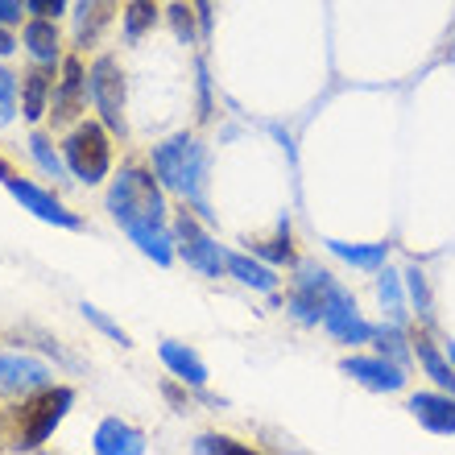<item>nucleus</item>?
I'll return each instance as SVG.
<instances>
[{"mask_svg": "<svg viewBox=\"0 0 455 455\" xmlns=\"http://www.w3.org/2000/svg\"><path fill=\"white\" fill-rule=\"evenodd\" d=\"M87 92H92V104H96L100 120H104L112 132L124 137V71H120V62L112 59V54L92 62Z\"/></svg>", "mask_w": 455, "mask_h": 455, "instance_id": "5", "label": "nucleus"}, {"mask_svg": "<svg viewBox=\"0 0 455 455\" xmlns=\"http://www.w3.org/2000/svg\"><path fill=\"white\" fill-rule=\"evenodd\" d=\"M50 369L34 356H0V389H46Z\"/></svg>", "mask_w": 455, "mask_h": 455, "instance_id": "15", "label": "nucleus"}, {"mask_svg": "<svg viewBox=\"0 0 455 455\" xmlns=\"http://www.w3.org/2000/svg\"><path fill=\"white\" fill-rule=\"evenodd\" d=\"M112 17H116V0H75V12H71L75 42H79V46H92L112 25Z\"/></svg>", "mask_w": 455, "mask_h": 455, "instance_id": "13", "label": "nucleus"}, {"mask_svg": "<svg viewBox=\"0 0 455 455\" xmlns=\"http://www.w3.org/2000/svg\"><path fill=\"white\" fill-rule=\"evenodd\" d=\"M174 244H179V257L191 265L195 274L204 277H220L228 269V252L220 249L216 240L204 232V224L191 216V212H182L179 224H174Z\"/></svg>", "mask_w": 455, "mask_h": 455, "instance_id": "7", "label": "nucleus"}, {"mask_svg": "<svg viewBox=\"0 0 455 455\" xmlns=\"http://www.w3.org/2000/svg\"><path fill=\"white\" fill-rule=\"evenodd\" d=\"M12 50H17V37H12L9 29L0 25V59H4V54H12Z\"/></svg>", "mask_w": 455, "mask_h": 455, "instance_id": "35", "label": "nucleus"}, {"mask_svg": "<svg viewBox=\"0 0 455 455\" xmlns=\"http://www.w3.org/2000/svg\"><path fill=\"white\" fill-rule=\"evenodd\" d=\"M17 92H21L17 75L0 67V124H9L12 112H17Z\"/></svg>", "mask_w": 455, "mask_h": 455, "instance_id": "30", "label": "nucleus"}, {"mask_svg": "<svg viewBox=\"0 0 455 455\" xmlns=\"http://www.w3.org/2000/svg\"><path fill=\"white\" fill-rule=\"evenodd\" d=\"M166 17H170V29H174V37L191 46V42H195V17H199V12H195V4H170Z\"/></svg>", "mask_w": 455, "mask_h": 455, "instance_id": "28", "label": "nucleus"}, {"mask_svg": "<svg viewBox=\"0 0 455 455\" xmlns=\"http://www.w3.org/2000/svg\"><path fill=\"white\" fill-rule=\"evenodd\" d=\"M410 344H414V356H419L422 372H427V377H431L443 394H455V364H451V356H447V347L439 352V347H435L427 336H414Z\"/></svg>", "mask_w": 455, "mask_h": 455, "instance_id": "17", "label": "nucleus"}, {"mask_svg": "<svg viewBox=\"0 0 455 455\" xmlns=\"http://www.w3.org/2000/svg\"><path fill=\"white\" fill-rule=\"evenodd\" d=\"M25 50L34 54L42 67L46 62H59V25H54V17H34V21L25 25V34H21Z\"/></svg>", "mask_w": 455, "mask_h": 455, "instance_id": "18", "label": "nucleus"}, {"mask_svg": "<svg viewBox=\"0 0 455 455\" xmlns=\"http://www.w3.org/2000/svg\"><path fill=\"white\" fill-rule=\"evenodd\" d=\"M108 212L124 236L145 252L154 257L157 265H170L174 261V236H170V224H166V199H162V187L149 170L141 166H124L112 179V191H108Z\"/></svg>", "mask_w": 455, "mask_h": 455, "instance_id": "1", "label": "nucleus"}, {"mask_svg": "<svg viewBox=\"0 0 455 455\" xmlns=\"http://www.w3.org/2000/svg\"><path fill=\"white\" fill-rule=\"evenodd\" d=\"M92 447H96V455H145V435L120 419H104L96 427Z\"/></svg>", "mask_w": 455, "mask_h": 455, "instance_id": "14", "label": "nucleus"}, {"mask_svg": "<svg viewBox=\"0 0 455 455\" xmlns=\"http://www.w3.org/2000/svg\"><path fill=\"white\" fill-rule=\"evenodd\" d=\"M4 187H9L12 199H17L25 212H34L37 220H46V224H54V228H84V220L75 216V212H67L54 195L42 191V187H34V182H25V179L12 174V179H4Z\"/></svg>", "mask_w": 455, "mask_h": 455, "instance_id": "10", "label": "nucleus"}, {"mask_svg": "<svg viewBox=\"0 0 455 455\" xmlns=\"http://www.w3.org/2000/svg\"><path fill=\"white\" fill-rule=\"evenodd\" d=\"M50 112V75L37 71L21 75V116L25 120H42Z\"/></svg>", "mask_w": 455, "mask_h": 455, "instance_id": "22", "label": "nucleus"}, {"mask_svg": "<svg viewBox=\"0 0 455 455\" xmlns=\"http://www.w3.org/2000/svg\"><path fill=\"white\" fill-rule=\"evenodd\" d=\"M87 75H84V62L79 59H62V84L54 92V120H71L84 112L87 104Z\"/></svg>", "mask_w": 455, "mask_h": 455, "instance_id": "12", "label": "nucleus"}, {"mask_svg": "<svg viewBox=\"0 0 455 455\" xmlns=\"http://www.w3.org/2000/svg\"><path fill=\"white\" fill-rule=\"evenodd\" d=\"M25 9L34 12V17H59L67 9V0H25Z\"/></svg>", "mask_w": 455, "mask_h": 455, "instance_id": "32", "label": "nucleus"}, {"mask_svg": "<svg viewBox=\"0 0 455 455\" xmlns=\"http://www.w3.org/2000/svg\"><path fill=\"white\" fill-rule=\"evenodd\" d=\"M157 356H162V364H166L179 381H187V385H204L207 381V364L199 360V352H195V347L166 339V344L157 347Z\"/></svg>", "mask_w": 455, "mask_h": 455, "instance_id": "16", "label": "nucleus"}, {"mask_svg": "<svg viewBox=\"0 0 455 455\" xmlns=\"http://www.w3.org/2000/svg\"><path fill=\"white\" fill-rule=\"evenodd\" d=\"M195 12H199V25H204V34L212 29V4L207 0H195Z\"/></svg>", "mask_w": 455, "mask_h": 455, "instance_id": "34", "label": "nucleus"}, {"mask_svg": "<svg viewBox=\"0 0 455 455\" xmlns=\"http://www.w3.org/2000/svg\"><path fill=\"white\" fill-rule=\"evenodd\" d=\"M339 369L364 389H372V394H397L406 385V364H397V360L381 356V352L377 356H347Z\"/></svg>", "mask_w": 455, "mask_h": 455, "instance_id": "9", "label": "nucleus"}, {"mask_svg": "<svg viewBox=\"0 0 455 455\" xmlns=\"http://www.w3.org/2000/svg\"><path fill=\"white\" fill-rule=\"evenodd\" d=\"M228 274L236 277L240 286H252V290H269L277 286V274L269 269V265H261V261H252L249 252H228Z\"/></svg>", "mask_w": 455, "mask_h": 455, "instance_id": "21", "label": "nucleus"}, {"mask_svg": "<svg viewBox=\"0 0 455 455\" xmlns=\"http://www.w3.org/2000/svg\"><path fill=\"white\" fill-rule=\"evenodd\" d=\"M406 290L410 299H414V307H419L422 319H431V290H427V277H422V269H406Z\"/></svg>", "mask_w": 455, "mask_h": 455, "instance_id": "31", "label": "nucleus"}, {"mask_svg": "<svg viewBox=\"0 0 455 455\" xmlns=\"http://www.w3.org/2000/svg\"><path fill=\"white\" fill-rule=\"evenodd\" d=\"M406 410L431 435H455V394H443V389L439 394H414Z\"/></svg>", "mask_w": 455, "mask_h": 455, "instance_id": "11", "label": "nucleus"}, {"mask_svg": "<svg viewBox=\"0 0 455 455\" xmlns=\"http://www.w3.org/2000/svg\"><path fill=\"white\" fill-rule=\"evenodd\" d=\"M154 25H157V4L154 0H132L129 9H124V37H129V42H141Z\"/></svg>", "mask_w": 455, "mask_h": 455, "instance_id": "24", "label": "nucleus"}, {"mask_svg": "<svg viewBox=\"0 0 455 455\" xmlns=\"http://www.w3.org/2000/svg\"><path fill=\"white\" fill-rule=\"evenodd\" d=\"M71 406H75V389H67V385L42 389V394L17 414V451H34V447L46 443L50 435H54V427L67 419Z\"/></svg>", "mask_w": 455, "mask_h": 455, "instance_id": "4", "label": "nucleus"}, {"mask_svg": "<svg viewBox=\"0 0 455 455\" xmlns=\"http://www.w3.org/2000/svg\"><path fill=\"white\" fill-rule=\"evenodd\" d=\"M29 154H34V162L42 166V174H50V179H62V154H54V145H50L46 132H34L29 137Z\"/></svg>", "mask_w": 455, "mask_h": 455, "instance_id": "26", "label": "nucleus"}, {"mask_svg": "<svg viewBox=\"0 0 455 455\" xmlns=\"http://www.w3.org/2000/svg\"><path fill=\"white\" fill-rule=\"evenodd\" d=\"M323 331L336 339V344L356 347V344H369L377 327L364 323L360 311H356V299H352L344 286H336L331 290V299H327V311H323Z\"/></svg>", "mask_w": 455, "mask_h": 455, "instance_id": "8", "label": "nucleus"}, {"mask_svg": "<svg viewBox=\"0 0 455 455\" xmlns=\"http://www.w3.org/2000/svg\"><path fill=\"white\" fill-rule=\"evenodd\" d=\"M377 299H381L389 323H406V277L389 269V265L377 269Z\"/></svg>", "mask_w": 455, "mask_h": 455, "instance_id": "19", "label": "nucleus"}, {"mask_svg": "<svg viewBox=\"0 0 455 455\" xmlns=\"http://www.w3.org/2000/svg\"><path fill=\"white\" fill-rule=\"evenodd\" d=\"M339 282L327 269L319 265H302L299 277H294V286H290V299H286V311L307 327H319L323 323V311H327V299H331V290Z\"/></svg>", "mask_w": 455, "mask_h": 455, "instance_id": "6", "label": "nucleus"}, {"mask_svg": "<svg viewBox=\"0 0 455 455\" xmlns=\"http://www.w3.org/2000/svg\"><path fill=\"white\" fill-rule=\"evenodd\" d=\"M372 344H377V352H381V356L397 360V364H406V356L414 352V344L406 339L402 323H381L377 331H372Z\"/></svg>", "mask_w": 455, "mask_h": 455, "instance_id": "23", "label": "nucleus"}, {"mask_svg": "<svg viewBox=\"0 0 455 455\" xmlns=\"http://www.w3.org/2000/svg\"><path fill=\"white\" fill-rule=\"evenodd\" d=\"M252 252H257L261 261H269V265H290V261H294V249H290V220H282V236L257 240V244H252Z\"/></svg>", "mask_w": 455, "mask_h": 455, "instance_id": "25", "label": "nucleus"}, {"mask_svg": "<svg viewBox=\"0 0 455 455\" xmlns=\"http://www.w3.org/2000/svg\"><path fill=\"white\" fill-rule=\"evenodd\" d=\"M327 249L336 252L339 261H347L352 269H381L389 261V244L377 240V244H347V240H323Z\"/></svg>", "mask_w": 455, "mask_h": 455, "instance_id": "20", "label": "nucleus"}, {"mask_svg": "<svg viewBox=\"0 0 455 455\" xmlns=\"http://www.w3.org/2000/svg\"><path fill=\"white\" fill-rule=\"evenodd\" d=\"M62 162H67V170H71L79 182H87V187L104 182V179H108V170H112L108 129H104V124H96V120L75 124L71 137L62 141Z\"/></svg>", "mask_w": 455, "mask_h": 455, "instance_id": "3", "label": "nucleus"}, {"mask_svg": "<svg viewBox=\"0 0 455 455\" xmlns=\"http://www.w3.org/2000/svg\"><path fill=\"white\" fill-rule=\"evenodd\" d=\"M21 21V0H0V25Z\"/></svg>", "mask_w": 455, "mask_h": 455, "instance_id": "33", "label": "nucleus"}, {"mask_svg": "<svg viewBox=\"0 0 455 455\" xmlns=\"http://www.w3.org/2000/svg\"><path fill=\"white\" fill-rule=\"evenodd\" d=\"M79 311H84V319H87V323H96L100 331H104V336H112L120 347H132L129 331H124V327H120V323H112V319H108V315H104V311H100V307H92V302H84Z\"/></svg>", "mask_w": 455, "mask_h": 455, "instance_id": "29", "label": "nucleus"}, {"mask_svg": "<svg viewBox=\"0 0 455 455\" xmlns=\"http://www.w3.org/2000/svg\"><path fill=\"white\" fill-rule=\"evenodd\" d=\"M447 356H451V364H455V344H447Z\"/></svg>", "mask_w": 455, "mask_h": 455, "instance_id": "36", "label": "nucleus"}, {"mask_svg": "<svg viewBox=\"0 0 455 455\" xmlns=\"http://www.w3.org/2000/svg\"><path fill=\"white\" fill-rule=\"evenodd\" d=\"M154 174L166 191L182 195L187 204L199 212L204 220H216L212 204H207V149L199 145V137L179 132L154 149Z\"/></svg>", "mask_w": 455, "mask_h": 455, "instance_id": "2", "label": "nucleus"}, {"mask_svg": "<svg viewBox=\"0 0 455 455\" xmlns=\"http://www.w3.org/2000/svg\"><path fill=\"white\" fill-rule=\"evenodd\" d=\"M191 451L195 455H249V447L228 439V435H199L191 443Z\"/></svg>", "mask_w": 455, "mask_h": 455, "instance_id": "27", "label": "nucleus"}]
</instances>
